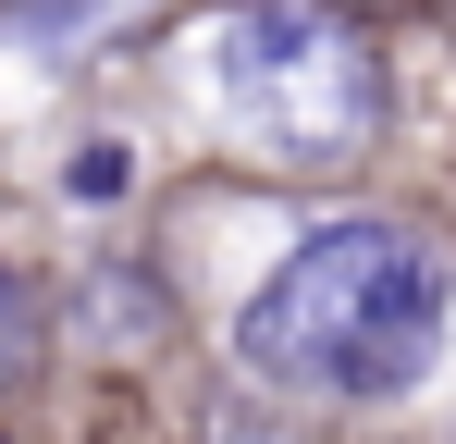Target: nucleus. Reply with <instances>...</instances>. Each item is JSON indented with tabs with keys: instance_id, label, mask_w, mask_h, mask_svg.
<instances>
[{
	"instance_id": "obj_1",
	"label": "nucleus",
	"mask_w": 456,
	"mask_h": 444,
	"mask_svg": "<svg viewBox=\"0 0 456 444\" xmlns=\"http://www.w3.org/2000/svg\"><path fill=\"white\" fill-rule=\"evenodd\" d=\"M444 308H456V272L407 222H321L234 308V358H247V382H272V395L382 407V395H419L432 382Z\"/></svg>"
},
{
	"instance_id": "obj_2",
	"label": "nucleus",
	"mask_w": 456,
	"mask_h": 444,
	"mask_svg": "<svg viewBox=\"0 0 456 444\" xmlns=\"http://www.w3.org/2000/svg\"><path fill=\"white\" fill-rule=\"evenodd\" d=\"M185 86L272 173H358L382 148V50L346 0H223L185 37Z\"/></svg>"
},
{
	"instance_id": "obj_3",
	"label": "nucleus",
	"mask_w": 456,
	"mask_h": 444,
	"mask_svg": "<svg viewBox=\"0 0 456 444\" xmlns=\"http://www.w3.org/2000/svg\"><path fill=\"white\" fill-rule=\"evenodd\" d=\"M124 12H149V0H0V25H12L25 50H75L99 25H124Z\"/></svg>"
},
{
	"instance_id": "obj_4",
	"label": "nucleus",
	"mask_w": 456,
	"mask_h": 444,
	"mask_svg": "<svg viewBox=\"0 0 456 444\" xmlns=\"http://www.w3.org/2000/svg\"><path fill=\"white\" fill-rule=\"evenodd\" d=\"M25 370H37V284L0 259V395H12Z\"/></svg>"
},
{
	"instance_id": "obj_5",
	"label": "nucleus",
	"mask_w": 456,
	"mask_h": 444,
	"mask_svg": "<svg viewBox=\"0 0 456 444\" xmlns=\"http://www.w3.org/2000/svg\"><path fill=\"white\" fill-rule=\"evenodd\" d=\"M124 185H136V148H124V136H86L75 160H62V198H86V210H111Z\"/></svg>"
},
{
	"instance_id": "obj_6",
	"label": "nucleus",
	"mask_w": 456,
	"mask_h": 444,
	"mask_svg": "<svg viewBox=\"0 0 456 444\" xmlns=\"http://www.w3.org/2000/svg\"><path fill=\"white\" fill-rule=\"evenodd\" d=\"M0 444H12V432H0Z\"/></svg>"
}]
</instances>
